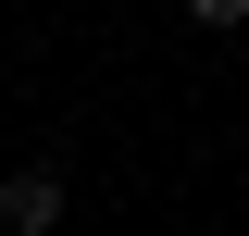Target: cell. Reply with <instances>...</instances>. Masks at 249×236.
Returning <instances> with one entry per match:
<instances>
[{"label":"cell","mask_w":249,"mask_h":236,"mask_svg":"<svg viewBox=\"0 0 249 236\" xmlns=\"http://www.w3.org/2000/svg\"><path fill=\"white\" fill-rule=\"evenodd\" d=\"M187 25H249V0H187Z\"/></svg>","instance_id":"obj_2"},{"label":"cell","mask_w":249,"mask_h":236,"mask_svg":"<svg viewBox=\"0 0 249 236\" xmlns=\"http://www.w3.org/2000/svg\"><path fill=\"white\" fill-rule=\"evenodd\" d=\"M62 224V174L25 162V174H0V236H50Z\"/></svg>","instance_id":"obj_1"}]
</instances>
